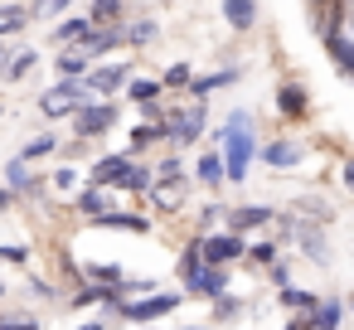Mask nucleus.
Masks as SVG:
<instances>
[{
  "instance_id": "nucleus-26",
  "label": "nucleus",
  "mask_w": 354,
  "mask_h": 330,
  "mask_svg": "<svg viewBox=\"0 0 354 330\" xmlns=\"http://www.w3.org/2000/svg\"><path fill=\"white\" fill-rule=\"evenodd\" d=\"M54 151H64V136H54V131H39V136H30L25 146H20V156L35 165V161H44V156H54Z\"/></svg>"
},
{
  "instance_id": "nucleus-24",
  "label": "nucleus",
  "mask_w": 354,
  "mask_h": 330,
  "mask_svg": "<svg viewBox=\"0 0 354 330\" xmlns=\"http://www.w3.org/2000/svg\"><path fill=\"white\" fill-rule=\"evenodd\" d=\"M223 20H228L238 35H248V30L257 25V0H223Z\"/></svg>"
},
{
  "instance_id": "nucleus-3",
  "label": "nucleus",
  "mask_w": 354,
  "mask_h": 330,
  "mask_svg": "<svg viewBox=\"0 0 354 330\" xmlns=\"http://www.w3.org/2000/svg\"><path fill=\"white\" fill-rule=\"evenodd\" d=\"M185 185H189V175H185V165H180V156H165L160 165H156V190H151V204L156 209H180V199H185Z\"/></svg>"
},
{
  "instance_id": "nucleus-42",
  "label": "nucleus",
  "mask_w": 354,
  "mask_h": 330,
  "mask_svg": "<svg viewBox=\"0 0 354 330\" xmlns=\"http://www.w3.org/2000/svg\"><path fill=\"white\" fill-rule=\"evenodd\" d=\"M30 296H39V301H59L54 282H44V277H30Z\"/></svg>"
},
{
  "instance_id": "nucleus-41",
  "label": "nucleus",
  "mask_w": 354,
  "mask_h": 330,
  "mask_svg": "<svg viewBox=\"0 0 354 330\" xmlns=\"http://www.w3.org/2000/svg\"><path fill=\"white\" fill-rule=\"evenodd\" d=\"M0 330H39L35 315H0Z\"/></svg>"
},
{
  "instance_id": "nucleus-31",
  "label": "nucleus",
  "mask_w": 354,
  "mask_h": 330,
  "mask_svg": "<svg viewBox=\"0 0 354 330\" xmlns=\"http://www.w3.org/2000/svg\"><path fill=\"white\" fill-rule=\"evenodd\" d=\"M310 320H315V330H339V320H344V301H339V296H325L320 311H315Z\"/></svg>"
},
{
  "instance_id": "nucleus-25",
  "label": "nucleus",
  "mask_w": 354,
  "mask_h": 330,
  "mask_svg": "<svg viewBox=\"0 0 354 330\" xmlns=\"http://www.w3.org/2000/svg\"><path fill=\"white\" fill-rule=\"evenodd\" d=\"M73 209H78V214H88V223H93V219H102V214L112 209V199H107V190H97V185H88V190H78V199H73Z\"/></svg>"
},
{
  "instance_id": "nucleus-28",
  "label": "nucleus",
  "mask_w": 354,
  "mask_h": 330,
  "mask_svg": "<svg viewBox=\"0 0 354 330\" xmlns=\"http://www.w3.org/2000/svg\"><path fill=\"white\" fill-rule=\"evenodd\" d=\"M30 20H35V10H30V6H0V39L20 35Z\"/></svg>"
},
{
  "instance_id": "nucleus-8",
  "label": "nucleus",
  "mask_w": 354,
  "mask_h": 330,
  "mask_svg": "<svg viewBox=\"0 0 354 330\" xmlns=\"http://www.w3.org/2000/svg\"><path fill=\"white\" fill-rule=\"evenodd\" d=\"M277 223V209H267V204H238V209H228L223 214V228L228 233H257V228H272Z\"/></svg>"
},
{
  "instance_id": "nucleus-5",
  "label": "nucleus",
  "mask_w": 354,
  "mask_h": 330,
  "mask_svg": "<svg viewBox=\"0 0 354 330\" xmlns=\"http://www.w3.org/2000/svg\"><path fill=\"white\" fill-rule=\"evenodd\" d=\"M185 296H189V291H156V296H136V301H127L117 315H122V320L146 325V320H160V315L180 311V306H185Z\"/></svg>"
},
{
  "instance_id": "nucleus-38",
  "label": "nucleus",
  "mask_w": 354,
  "mask_h": 330,
  "mask_svg": "<svg viewBox=\"0 0 354 330\" xmlns=\"http://www.w3.org/2000/svg\"><path fill=\"white\" fill-rule=\"evenodd\" d=\"M0 262H6V267H25L30 262V248L25 243H0Z\"/></svg>"
},
{
  "instance_id": "nucleus-1",
  "label": "nucleus",
  "mask_w": 354,
  "mask_h": 330,
  "mask_svg": "<svg viewBox=\"0 0 354 330\" xmlns=\"http://www.w3.org/2000/svg\"><path fill=\"white\" fill-rule=\"evenodd\" d=\"M214 141H218V151H223V165H228V185H243V180H248V165H252V161H257V151H262V141L252 136V112L233 107V112H228V117L218 122Z\"/></svg>"
},
{
  "instance_id": "nucleus-43",
  "label": "nucleus",
  "mask_w": 354,
  "mask_h": 330,
  "mask_svg": "<svg viewBox=\"0 0 354 330\" xmlns=\"http://www.w3.org/2000/svg\"><path fill=\"white\" fill-rule=\"evenodd\" d=\"M49 185H54V190H73V185H78V170H73V165H64V170H54V180H49Z\"/></svg>"
},
{
  "instance_id": "nucleus-48",
  "label": "nucleus",
  "mask_w": 354,
  "mask_h": 330,
  "mask_svg": "<svg viewBox=\"0 0 354 330\" xmlns=\"http://www.w3.org/2000/svg\"><path fill=\"white\" fill-rule=\"evenodd\" d=\"M10 64V54H6V39H0V68H6Z\"/></svg>"
},
{
  "instance_id": "nucleus-34",
  "label": "nucleus",
  "mask_w": 354,
  "mask_h": 330,
  "mask_svg": "<svg viewBox=\"0 0 354 330\" xmlns=\"http://www.w3.org/2000/svg\"><path fill=\"white\" fill-rule=\"evenodd\" d=\"M122 20V0H93V25L97 30H112Z\"/></svg>"
},
{
  "instance_id": "nucleus-44",
  "label": "nucleus",
  "mask_w": 354,
  "mask_h": 330,
  "mask_svg": "<svg viewBox=\"0 0 354 330\" xmlns=\"http://www.w3.org/2000/svg\"><path fill=\"white\" fill-rule=\"evenodd\" d=\"M267 277H272L277 286H291V262H286V257H281V262H272V267H267Z\"/></svg>"
},
{
  "instance_id": "nucleus-10",
  "label": "nucleus",
  "mask_w": 354,
  "mask_h": 330,
  "mask_svg": "<svg viewBox=\"0 0 354 330\" xmlns=\"http://www.w3.org/2000/svg\"><path fill=\"white\" fill-rule=\"evenodd\" d=\"M83 83L93 88V98H112V93L131 88V64H127V59H122V64H102V68H93Z\"/></svg>"
},
{
  "instance_id": "nucleus-13",
  "label": "nucleus",
  "mask_w": 354,
  "mask_h": 330,
  "mask_svg": "<svg viewBox=\"0 0 354 330\" xmlns=\"http://www.w3.org/2000/svg\"><path fill=\"white\" fill-rule=\"evenodd\" d=\"M6 190H15V194H44V190H49V180H44L39 170H30V161H25V156H15V161L6 165Z\"/></svg>"
},
{
  "instance_id": "nucleus-9",
  "label": "nucleus",
  "mask_w": 354,
  "mask_h": 330,
  "mask_svg": "<svg viewBox=\"0 0 354 330\" xmlns=\"http://www.w3.org/2000/svg\"><path fill=\"white\" fill-rule=\"evenodd\" d=\"M243 253H248V238H243V233H228V228H223V233H209V238H204V262H209V267H233Z\"/></svg>"
},
{
  "instance_id": "nucleus-7",
  "label": "nucleus",
  "mask_w": 354,
  "mask_h": 330,
  "mask_svg": "<svg viewBox=\"0 0 354 330\" xmlns=\"http://www.w3.org/2000/svg\"><path fill=\"white\" fill-rule=\"evenodd\" d=\"M68 122H73V136H78V141H93V136H102V131L117 127V102H88V107L73 112Z\"/></svg>"
},
{
  "instance_id": "nucleus-15",
  "label": "nucleus",
  "mask_w": 354,
  "mask_h": 330,
  "mask_svg": "<svg viewBox=\"0 0 354 330\" xmlns=\"http://www.w3.org/2000/svg\"><path fill=\"white\" fill-rule=\"evenodd\" d=\"M277 112H281L286 122H301V117L310 112V93H306L301 83H281V88H277Z\"/></svg>"
},
{
  "instance_id": "nucleus-40",
  "label": "nucleus",
  "mask_w": 354,
  "mask_h": 330,
  "mask_svg": "<svg viewBox=\"0 0 354 330\" xmlns=\"http://www.w3.org/2000/svg\"><path fill=\"white\" fill-rule=\"evenodd\" d=\"M223 214H228L223 204H204V209H199V228H204V233H199V238H209V228L223 223Z\"/></svg>"
},
{
  "instance_id": "nucleus-16",
  "label": "nucleus",
  "mask_w": 354,
  "mask_h": 330,
  "mask_svg": "<svg viewBox=\"0 0 354 330\" xmlns=\"http://www.w3.org/2000/svg\"><path fill=\"white\" fill-rule=\"evenodd\" d=\"M189 296H204V301H218V296H228V267H204L189 286H185Z\"/></svg>"
},
{
  "instance_id": "nucleus-39",
  "label": "nucleus",
  "mask_w": 354,
  "mask_h": 330,
  "mask_svg": "<svg viewBox=\"0 0 354 330\" xmlns=\"http://www.w3.org/2000/svg\"><path fill=\"white\" fill-rule=\"evenodd\" d=\"M73 6H78V0H35L30 10H35L39 20H49V15H64V10H73Z\"/></svg>"
},
{
  "instance_id": "nucleus-14",
  "label": "nucleus",
  "mask_w": 354,
  "mask_h": 330,
  "mask_svg": "<svg viewBox=\"0 0 354 330\" xmlns=\"http://www.w3.org/2000/svg\"><path fill=\"white\" fill-rule=\"evenodd\" d=\"M296 243H301V257H310L315 267H325V262H330L325 223H315V219H301V233H296Z\"/></svg>"
},
{
  "instance_id": "nucleus-36",
  "label": "nucleus",
  "mask_w": 354,
  "mask_h": 330,
  "mask_svg": "<svg viewBox=\"0 0 354 330\" xmlns=\"http://www.w3.org/2000/svg\"><path fill=\"white\" fill-rule=\"evenodd\" d=\"M160 83H165V88H185V93H189V88H194V68H189V64H170V68L160 73Z\"/></svg>"
},
{
  "instance_id": "nucleus-17",
  "label": "nucleus",
  "mask_w": 354,
  "mask_h": 330,
  "mask_svg": "<svg viewBox=\"0 0 354 330\" xmlns=\"http://www.w3.org/2000/svg\"><path fill=\"white\" fill-rule=\"evenodd\" d=\"M54 68H59V78H78V83H83V78L93 73V54H88L83 44H68V49L54 59Z\"/></svg>"
},
{
  "instance_id": "nucleus-46",
  "label": "nucleus",
  "mask_w": 354,
  "mask_h": 330,
  "mask_svg": "<svg viewBox=\"0 0 354 330\" xmlns=\"http://www.w3.org/2000/svg\"><path fill=\"white\" fill-rule=\"evenodd\" d=\"M15 199H20V194H15V190H0V214H6V209H10V204H15Z\"/></svg>"
},
{
  "instance_id": "nucleus-21",
  "label": "nucleus",
  "mask_w": 354,
  "mask_h": 330,
  "mask_svg": "<svg viewBox=\"0 0 354 330\" xmlns=\"http://www.w3.org/2000/svg\"><path fill=\"white\" fill-rule=\"evenodd\" d=\"M160 141H170V122L160 117V122H141L136 131H131V151L127 156H141V151H151V146H160Z\"/></svg>"
},
{
  "instance_id": "nucleus-22",
  "label": "nucleus",
  "mask_w": 354,
  "mask_h": 330,
  "mask_svg": "<svg viewBox=\"0 0 354 330\" xmlns=\"http://www.w3.org/2000/svg\"><path fill=\"white\" fill-rule=\"evenodd\" d=\"M194 175H199V185H209V190L228 185V165H223V151H204V156H199V165H194Z\"/></svg>"
},
{
  "instance_id": "nucleus-47",
  "label": "nucleus",
  "mask_w": 354,
  "mask_h": 330,
  "mask_svg": "<svg viewBox=\"0 0 354 330\" xmlns=\"http://www.w3.org/2000/svg\"><path fill=\"white\" fill-rule=\"evenodd\" d=\"M78 330H107V325H102V320H83Z\"/></svg>"
},
{
  "instance_id": "nucleus-6",
  "label": "nucleus",
  "mask_w": 354,
  "mask_h": 330,
  "mask_svg": "<svg viewBox=\"0 0 354 330\" xmlns=\"http://www.w3.org/2000/svg\"><path fill=\"white\" fill-rule=\"evenodd\" d=\"M131 170H136V156H97L88 165V185H97V190H127Z\"/></svg>"
},
{
  "instance_id": "nucleus-23",
  "label": "nucleus",
  "mask_w": 354,
  "mask_h": 330,
  "mask_svg": "<svg viewBox=\"0 0 354 330\" xmlns=\"http://www.w3.org/2000/svg\"><path fill=\"white\" fill-rule=\"evenodd\" d=\"M127 44V25H112V30H93L88 39H83V49L97 59V54H112V49H122Z\"/></svg>"
},
{
  "instance_id": "nucleus-30",
  "label": "nucleus",
  "mask_w": 354,
  "mask_h": 330,
  "mask_svg": "<svg viewBox=\"0 0 354 330\" xmlns=\"http://www.w3.org/2000/svg\"><path fill=\"white\" fill-rule=\"evenodd\" d=\"M83 277H88V282H97V286H122V282H127V272H122L117 262H88V267H83Z\"/></svg>"
},
{
  "instance_id": "nucleus-18",
  "label": "nucleus",
  "mask_w": 354,
  "mask_h": 330,
  "mask_svg": "<svg viewBox=\"0 0 354 330\" xmlns=\"http://www.w3.org/2000/svg\"><path fill=\"white\" fill-rule=\"evenodd\" d=\"M93 228H122V233H151V219H146V214H131V209H107L102 219H93Z\"/></svg>"
},
{
  "instance_id": "nucleus-11",
  "label": "nucleus",
  "mask_w": 354,
  "mask_h": 330,
  "mask_svg": "<svg viewBox=\"0 0 354 330\" xmlns=\"http://www.w3.org/2000/svg\"><path fill=\"white\" fill-rule=\"evenodd\" d=\"M160 93H165L160 78H131V88H127V98L141 107L146 122H160V117H165V112H160Z\"/></svg>"
},
{
  "instance_id": "nucleus-27",
  "label": "nucleus",
  "mask_w": 354,
  "mask_h": 330,
  "mask_svg": "<svg viewBox=\"0 0 354 330\" xmlns=\"http://www.w3.org/2000/svg\"><path fill=\"white\" fill-rule=\"evenodd\" d=\"M277 301H281V306H291L296 315H315L325 296H315V291H301V286H281V296H277Z\"/></svg>"
},
{
  "instance_id": "nucleus-49",
  "label": "nucleus",
  "mask_w": 354,
  "mask_h": 330,
  "mask_svg": "<svg viewBox=\"0 0 354 330\" xmlns=\"http://www.w3.org/2000/svg\"><path fill=\"white\" fill-rule=\"evenodd\" d=\"M6 291H10V286H6V282H0V296H6Z\"/></svg>"
},
{
  "instance_id": "nucleus-50",
  "label": "nucleus",
  "mask_w": 354,
  "mask_h": 330,
  "mask_svg": "<svg viewBox=\"0 0 354 330\" xmlns=\"http://www.w3.org/2000/svg\"><path fill=\"white\" fill-rule=\"evenodd\" d=\"M349 311H354V296H349Z\"/></svg>"
},
{
  "instance_id": "nucleus-20",
  "label": "nucleus",
  "mask_w": 354,
  "mask_h": 330,
  "mask_svg": "<svg viewBox=\"0 0 354 330\" xmlns=\"http://www.w3.org/2000/svg\"><path fill=\"white\" fill-rule=\"evenodd\" d=\"M93 30H97V25H93V15H68V20H59V25H54V44H64V49H68V44H83Z\"/></svg>"
},
{
  "instance_id": "nucleus-45",
  "label": "nucleus",
  "mask_w": 354,
  "mask_h": 330,
  "mask_svg": "<svg viewBox=\"0 0 354 330\" xmlns=\"http://www.w3.org/2000/svg\"><path fill=\"white\" fill-rule=\"evenodd\" d=\"M339 185L354 194V161H344V165H339Z\"/></svg>"
},
{
  "instance_id": "nucleus-35",
  "label": "nucleus",
  "mask_w": 354,
  "mask_h": 330,
  "mask_svg": "<svg viewBox=\"0 0 354 330\" xmlns=\"http://www.w3.org/2000/svg\"><path fill=\"white\" fill-rule=\"evenodd\" d=\"M156 39H160V25H156V20H136V25H127V44L141 49V44H156Z\"/></svg>"
},
{
  "instance_id": "nucleus-33",
  "label": "nucleus",
  "mask_w": 354,
  "mask_h": 330,
  "mask_svg": "<svg viewBox=\"0 0 354 330\" xmlns=\"http://www.w3.org/2000/svg\"><path fill=\"white\" fill-rule=\"evenodd\" d=\"M248 257L257 267H272V262H281V243L277 238H257V243H248Z\"/></svg>"
},
{
  "instance_id": "nucleus-19",
  "label": "nucleus",
  "mask_w": 354,
  "mask_h": 330,
  "mask_svg": "<svg viewBox=\"0 0 354 330\" xmlns=\"http://www.w3.org/2000/svg\"><path fill=\"white\" fill-rule=\"evenodd\" d=\"M204 267H209V262H204V238H189V243H185V253H180V262H175L180 286H189V282H194Z\"/></svg>"
},
{
  "instance_id": "nucleus-4",
  "label": "nucleus",
  "mask_w": 354,
  "mask_h": 330,
  "mask_svg": "<svg viewBox=\"0 0 354 330\" xmlns=\"http://www.w3.org/2000/svg\"><path fill=\"white\" fill-rule=\"evenodd\" d=\"M165 122H170V146H194L209 127V98H194V107L185 112H165Z\"/></svg>"
},
{
  "instance_id": "nucleus-32",
  "label": "nucleus",
  "mask_w": 354,
  "mask_h": 330,
  "mask_svg": "<svg viewBox=\"0 0 354 330\" xmlns=\"http://www.w3.org/2000/svg\"><path fill=\"white\" fill-rule=\"evenodd\" d=\"M35 64H39V49H20V54H10V64L0 68V73H6V83H20Z\"/></svg>"
},
{
  "instance_id": "nucleus-29",
  "label": "nucleus",
  "mask_w": 354,
  "mask_h": 330,
  "mask_svg": "<svg viewBox=\"0 0 354 330\" xmlns=\"http://www.w3.org/2000/svg\"><path fill=\"white\" fill-rule=\"evenodd\" d=\"M228 83H238V68H218V73H204V78H194V88H189V98H209V93H218V88H228Z\"/></svg>"
},
{
  "instance_id": "nucleus-37",
  "label": "nucleus",
  "mask_w": 354,
  "mask_h": 330,
  "mask_svg": "<svg viewBox=\"0 0 354 330\" xmlns=\"http://www.w3.org/2000/svg\"><path fill=\"white\" fill-rule=\"evenodd\" d=\"M243 311H248V306H243L238 296H218V301H214V320H228V325H233Z\"/></svg>"
},
{
  "instance_id": "nucleus-12",
  "label": "nucleus",
  "mask_w": 354,
  "mask_h": 330,
  "mask_svg": "<svg viewBox=\"0 0 354 330\" xmlns=\"http://www.w3.org/2000/svg\"><path fill=\"white\" fill-rule=\"evenodd\" d=\"M257 161H262V165H272V170H291V165H301V161H306V146H301V141H291V136H277V141H267V146L257 151Z\"/></svg>"
},
{
  "instance_id": "nucleus-2",
  "label": "nucleus",
  "mask_w": 354,
  "mask_h": 330,
  "mask_svg": "<svg viewBox=\"0 0 354 330\" xmlns=\"http://www.w3.org/2000/svg\"><path fill=\"white\" fill-rule=\"evenodd\" d=\"M88 102H93V88H88V83H78V78H59V83H54L44 98H39V112L59 122V117H73V112H83Z\"/></svg>"
}]
</instances>
